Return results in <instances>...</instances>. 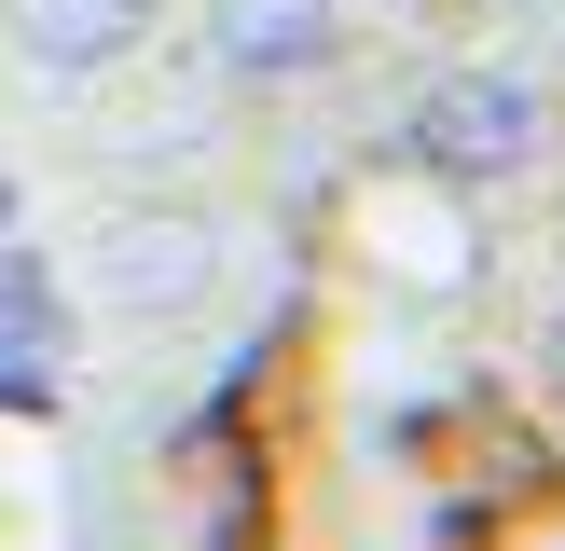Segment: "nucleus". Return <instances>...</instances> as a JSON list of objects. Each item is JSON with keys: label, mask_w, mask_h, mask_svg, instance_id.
I'll use <instances>...</instances> for the list:
<instances>
[{"label": "nucleus", "mask_w": 565, "mask_h": 551, "mask_svg": "<svg viewBox=\"0 0 565 551\" xmlns=\"http://www.w3.org/2000/svg\"><path fill=\"white\" fill-rule=\"evenodd\" d=\"M539 125L552 97L511 69H441L428 97H414V152L441 165V180H511V165H539Z\"/></svg>", "instance_id": "obj_1"}, {"label": "nucleus", "mask_w": 565, "mask_h": 551, "mask_svg": "<svg viewBox=\"0 0 565 551\" xmlns=\"http://www.w3.org/2000/svg\"><path fill=\"white\" fill-rule=\"evenodd\" d=\"M207 262H221V235L193 207H125L97 235V290L125 303V317H166V303H193L207 290Z\"/></svg>", "instance_id": "obj_2"}, {"label": "nucleus", "mask_w": 565, "mask_h": 551, "mask_svg": "<svg viewBox=\"0 0 565 551\" xmlns=\"http://www.w3.org/2000/svg\"><path fill=\"white\" fill-rule=\"evenodd\" d=\"M207 42H221V69H318L331 55V0H221Z\"/></svg>", "instance_id": "obj_3"}, {"label": "nucleus", "mask_w": 565, "mask_h": 551, "mask_svg": "<svg viewBox=\"0 0 565 551\" xmlns=\"http://www.w3.org/2000/svg\"><path fill=\"white\" fill-rule=\"evenodd\" d=\"M138 28H152V0H14V42L42 69H110Z\"/></svg>", "instance_id": "obj_4"}, {"label": "nucleus", "mask_w": 565, "mask_h": 551, "mask_svg": "<svg viewBox=\"0 0 565 551\" xmlns=\"http://www.w3.org/2000/svg\"><path fill=\"white\" fill-rule=\"evenodd\" d=\"M55 345H70V317H55V290H42V248L0 235V358L28 372V358H55Z\"/></svg>", "instance_id": "obj_5"}, {"label": "nucleus", "mask_w": 565, "mask_h": 551, "mask_svg": "<svg viewBox=\"0 0 565 551\" xmlns=\"http://www.w3.org/2000/svg\"><path fill=\"white\" fill-rule=\"evenodd\" d=\"M552 372H565V303H552Z\"/></svg>", "instance_id": "obj_6"}]
</instances>
